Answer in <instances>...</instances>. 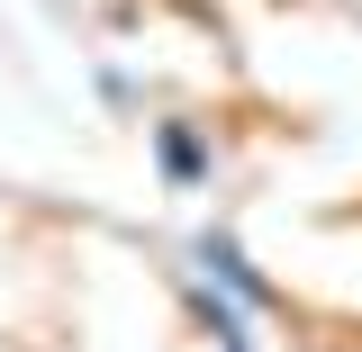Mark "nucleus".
<instances>
[{
	"instance_id": "nucleus-4",
	"label": "nucleus",
	"mask_w": 362,
	"mask_h": 352,
	"mask_svg": "<svg viewBox=\"0 0 362 352\" xmlns=\"http://www.w3.org/2000/svg\"><path fill=\"white\" fill-rule=\"evenodd\" d=\"M226 352H254V344H226Z\"/></svg>"
},
{
	"instance_id": "nucleus-1",
	"label": "nucleus",
	"mask_w": 362,
	"mask_h": 352,
	"mask_svg": "<svg viewBox=\"0 0 362 352\" xmlns=\"http://www.w3.org/2000/svg\"><path fill=\"white\" fill-rule=\"evenodd\" d=\"M190 262H199V280H218L235 308H254V316H263V308H281V289L254 271V253H245L226 226H199V235H190Z\"/></svg>"
},
{
	"instance_id": "nucleus-2",
	"label": "nucleus",
	"mask_w": 362,
	"mask_h": 352,
	"mask_svg": "<svg viewBox=\"0 0 362 352\" xmlns=\"http://www.w3.org/2000/svg\"><path fill=\"white\" fill-rule=\"evenodd\" d=\"M154 135V172H163V190H209L218 181V145H209V127H190V118H163Z\"/></svg>"
},
{
	"instance_id": "nucleus-3",
	"label": "nucleus",
	"mask_w": 362,
	"mask_h": 352,
	"mask_svg": "<svg viewBox=\"0 0 362 352\" xmlns=\"http://www.w3.org/2000/svg\"><path fill=\"white\" fill-rule=\"evenodd\" d=\"M181 298H190V316H199V325H209V344H245V325H254V308H235V298H226L218 280H199V271H190V280H181Z\"/></svg>"
}]
</instances>
